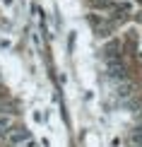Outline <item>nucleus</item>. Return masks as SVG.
<instances>
[{
    "label": "nucleus",
    "instance_id": "1",
    "mask_svg": "<svg viewBox=\"0 0 142 147\" xmlns=\"http://www.w3.org/2000/svg\"><path fill=\"white\" fill-rule=\"evenodd\" d=\"M5 140H7L10 147H27V145H32V135H29V130H24V128H12Z\"/></svg>",
    "mask_w": 142,
    "mask_h": 147
},
{
    "label": "nucleus",
    "instance_id": "2",
    "mask_svg": "<svg viewBox=\"0 0 142 147\" xmlns=\"http://www.w3.org/2000/svg\"><path fill=\"white\" fill-rule=\"evenodd\" d=\"M111 75H113L116 80H125V68H123V65H118V63H113V60H111Z\"/></svg>",
    "mask_w": 142,
    "mask_h": 147
},
{
    "label": "nucleus",
    "instance_id": "3",
    "mask_svg": "<svg viewBox=\"0 0 142 147\" xmlns=\"http://www.w3.org/2000/svg\"><path fill=\"white\" fill-rule=\"evenodd\" d=\"M10 130H12V121L10 118H0V138H7Z\"/></svg>",
    "mask_w": 142,
    "mask_h": 147
},
{
    "label": "nucleus",
    "instance_id": "4",
    "mask_svg": "<svg viewBox=\"0 0 142 147\" xmlns=\"http://www.w3.org/2000/svg\"><path fill=\"white\" fill-rule=\"evenodd\" d=\"M130 140H133V145H135V147H142V125H137V128L133 130Z\"/></svg>",
    "mask_w": 142,
    "mask_h": 147
}]
</instances>
